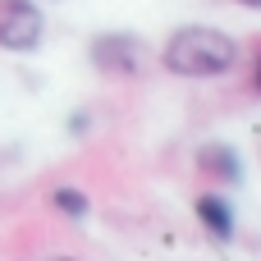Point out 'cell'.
I'll return each mask as SVG.
<instances>
[{"label":"cell","instance_id":"6da1fadb","mask_svg":"<svg viewBox=\"0 0 261 261\" xmlns=\"http://www.w3.org/2000/svg\"><path fill=\"white\" fill-rule=\"evenodd\" d=\"M161 64L174 78H225L239 64V41L220 28H179L170 32V41L161 46Z\"/></svg>","mask_w":261,"mask_h":261},{"label":"cell","instance_id":"7a4b0ae2","mask_svg":"<svg viewBox=\"0 0 261 261\" xmlns=\"http://www.w3.org/2000/svg\"><path fill=\"white\" fill-rule=\"evenodd\" d=\"M87 55H92V69H101L110 78H133V73L147 69L151 46L138 32H101V37H92Z\"/></svg>","mask_w":261,"mask_h":261},{"label":"cell","instance_id":"3957f363","mask_svg":"<svg viewBox=\"0 0 261 261\" xmlns=\"http://www.w3.org/2000/svg\"><path fill=\"white\" fill-rule=\"evenodd\" d=\"M46 37V18L32 0H0V46L14 55L37 50Z\"/></svg>","mask_w":261,"mask_h":261},{"label":"cell","instance_id":"277c9868","mask_svg":"<svg viewBox=\"0 0 261 261\" xmlns=\"http://www.w3.org/2000/svg\"><path fill=\"white\" fill-rule=\"evenodd\" d=\"M197 170L206 174V179H220V184H243V156H239V147H229V142H202L197 147Z\"/></svg>","mask_w":261,"mask_h":261},{"label":"cell","instance_id":"5b68a950","mask_svg":"<svg viewBox=\"0 0 261 261\" xmlns=\"http://www.w3.org/2000/svg\"><path fill=\"white\" fill-rule=\"evenodd\" d=\"M193 211H197L202 229L211 234V243H234V229H239V220H234V206H229L220 193H202V197L193 202Z\"/></svg>","mask_w":261,"mask_h":261},{"label":"cell","instance_id":"8992f818","mask_svg":"<svg viewBox=\"0 0 261 261\" xmlns=\"http://www.w3.org/2000/svg\"><path fill=\"white\" fill-rule=\"evenodd\" d=\"M50 202H55V211H64L69 220H83V216L92 211V202H87V193H83V188H55V197H50Z\"/></svg>","mask_w":261,"mask_h":261},{"label":"cell","instance_id":"52a82bcc","mask_svg":"<svg viewBox=\"0 0 261 261\" xmlns=\"http://www.w3.org/2000/svg\"><path fill=\"white\" fill-rule=\"evenodd\" d=\"M243 5H261V0H243Z\"/></svg>","mask_w":261,"mask_h":261}]
</instances>
